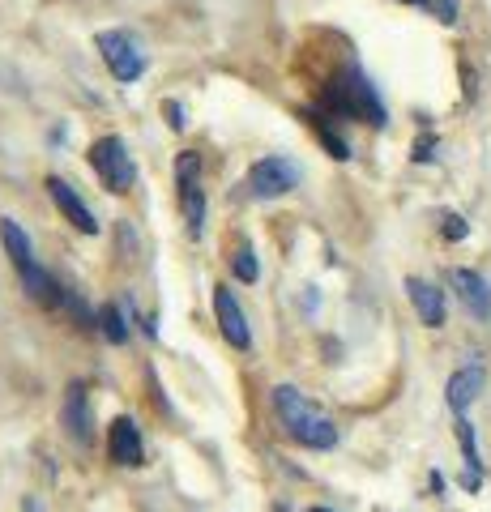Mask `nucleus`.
I'll return each instance as SVG.
<instances>
[{
    "label": "nucleus",
    "mask_w": 491,
    "mask_h": 512,
    "mask_svg": "<svg viewBox=\"0 0 491 512\" xmlns=\"http://www.w3.org/2000/svg\"><path fill=\"white\" fill-rule=\"evenodd\" d=\"M274 410L282 427H287V436L308 444V448H334L338 444V427L334 419H329L325 410H316L312 402L299 389H291V384H278L274 389Z\"/></svg>",
    "instance_id": "f257e3e1"
},
{
    "label": "nucleus",
    "mask_w": 491,
    "mask_h": 512,
    "mask_svg": "<svg viewBox=\"0 0 491 512\" xmlns=\"http://www.w3.org/2000/svg\"><path fill=\"white\" fill-rule=\"evenodd\" d=\"M94 47H99V56L107 60V69H112L116 82L129 86L146 73V52H141V43L129 35V30H99V35H94Z\"/></svg>",
    "instance_id": "f03ea898"
},
{
    "label": "nucleus",
    "mask_w": 491,
    "mask_h": 512,
    "mask_svg": "<svg viewBox=\"0 0 491 512\" xmlns=\"http://www.w3.org/2000/svg\"><path fill=\"white\" fill-rule=\"evenodd\" d=\"M90 167L94 175L103 180L107 192H129L133 188V158H129V146L120 137H99L90 146Z\"/></svg>",
    "instance_id": "7ed1b4c3"
},
{
    "label": "nucleus",
    "mask_w": 491,
    "mask_h": 512,
    "mask_svg": "<svg viewBox=\"0 0 491 512\" xmlns=\"http://www.w3.org/2000/svg\"><path fill=\"white\" fill-rule=\"evenodd\" d=\"M295 184H299V167L291 163V158H278V154L252 163L248 180H244L248 197H257V201H274V197H282V192H291Z\"/></svg>",
    "instance_id": "20e7f679"
},
{
    "label": "nucleus",
    "mask_w": 491,
    "mask_h": 512,
    "mask_svg": "<svg viewBox=\"0 0 491 512\" xmlns=\"http://www.w3.org/2000/svg\"><path fill=\"white\" fill-rule=\"evenodd\" d=\"M176 188H180V210L188 231L201 235V222H205V192H201V154L184 150L176 158Z\"/></svg>",
    "instance_id": "39448f33"
},
{
    "label": "nucleus",
    "mask_w": 491,
    "mask_h": 512,
    "mask_svg": "<svg viewBox=\"0 0 491 512\" xmlns=\"http://www.w3.org/2000/svg\"><path fill=\"white\" fill-rule=\"evenodd\" d=\"M214 316H218V329H223V338L235 346V350H248L252 333H248V320H244V308L235 303L231 286H214Z\"/></svg>",
    "instance_id": "423d86ee"
},
{
    "label": "nucleus",
    "mask_w": 491,
    "mask_h": 512,
    "mask_svg": "<svg viewBox=\"0 0 491 512\" xmlns=\"http://www.w3.org/2000/svg\"><path fill=\"white\" fill-rule=\"evenodd\" d=\"M47 188H52L56 210L65 214L77 231H82V235H94V231H99V218L90 214V205H86L82 197H77V188H73V184H65V180H60V175H52V180H47Z\"/></svg>",
    "instance_id": "0eeeda50"
},
{
    "label": "nucleus",
    "mask_w": 491,
    "mask_h": 512,
    "mask_svg": "<svg viewBox=\"0 0 491 512\" xmlns=\"http://www.w3.org/2000/svg\"><path fill=\"white\" fill-rule=\"evenodd\" d=\"M107 453H112L116 466H141L146 461V444H141V431L133 419H116L107 431Z\"/></svg>",
    "instance_id": "6e6552de"
},
{
    "label": "nucleus",
    "mask_w": 491,
    "mask_h": 512,
    "mask_svg": "<svg viewBox=\"0 0 491 512\" xmlns=\"http://www.w3.org/2000/svg\"><path fill=\"white\" fill-rule=\"evenodd\" d=\"M449 282H453L457 299L466 303V312H470V316H479V320L491 316V291H487V282L474 274V269H453Z\"/></svg>",
    "instance_id": "1a4fd4ad"
},
{
    "label": "nucleus",
    "mask_w": 491,
    "mask_h": 512,
    "mask_svg": "<svg viewBox=\"0 0 491 512\" xmlns=\"http://www.w3.org/2000/svg\"><path fill=\"white\" fill-rule=\"evenodd\" d=\"M406 295L410 303H415V312L427 329H440L445 325V291H436L432 282H423V278H410L406 282Z\"/></svg>",
    "instance_id": "9d476101"
},
{
    "label": "nucleus",
    "mask_w": 491,
    "mask_h": 512,
    "mask_svg": "<svg viewBox=\"0 0 491 512\" xmlns=\"http://www.w3.org/2000/svg\"><path fill=\"white\" fill-rule=\"evenodd\" d=\"M60 423L69 427V436H73L77 444L90 440V414H86V384H82V380L69 384L65 406H60Z\"/></svg>",
    "instance_id": "9b49d317"
},
{
    "label": "nucleus",
    "mask_w": 491,
    "mask_h": 512,
    "mask_svg": "<svg viewBox=\"0 0 491 512\" xmlns=\"http://www.w3.org/2000/svg\"><path fill=\"white\" fill-rule=\"evenodd\" d=\"M483 384H487V372L479 363H470V367H462V372H453V380H449V406L457 410V414H466V406L474 402V397L483 393Z\"/></svg>",
    "instance_id": "f8f14e48"
},
{
    "label": "nucleus",
    "mask_w": 491,
    "mask_h": 512,
    "mask_svg": "<svg viewBox=\"0 0 491 512\" xmlns=\"http://www.w3.org/2000/svg\"><path fill=\"white\" fill-rule=\"evenodd\" d=\"M0 244H5L9 261L18 265V269H30V265H35V248H30L26 231H22V227H18V222H13V218H5V222H0Z\"/></svg>",
    "instance_id": "ddd939ff"
},
{
    "label": "nucleus",
    "mask_w": 491,
    "mask_h": 512,
    "mask_svg": "<svg viewBox=\"0 0 491 512\" xmlns=\"http://www.w3.org/2000/svg\"><path fill=\"white\" fill-rule=\"evenodd\" d=\"M99 320H103V338L107 342H129V325H124V316H120V308H112V303H107V308L99 312Z\"/></svg>",
    "instance_id": "4468645a"
},
{
    "label": "nucleus",
    "mask_w": 491,
    "mask_h": 512,
    "mask_svg": "<svg viewBox=\"0 0 491 512\" xmlns=\"http://www.w3.org/2000/svg\"><path fill=\"white\" fill-rule=\"evenodd\" d=\"M235 278H240V282H257V256H252L248 244H240V252H235Z\"/></svg>",
    "instance_id": "2eb2a0df"
},
{
    "label": "nucleus",
    "mask_w": 491,
    "mask_h": 512,
    "mask_svg": "<svg viewBox=\"0 0 491 512\" xmlns=\"http://www.w3.org/2000/svg\"><path fill=\"white\" fill-rule=\"evenodd\" d=\"M406 5H419L427 13H436L440 22H457V5H453V0H406Z\"/></svg>",
    "instance_id": "dca6fc26"
},
{
    "label": "nucleus",
    "mask_w": 491,
    "mask_h": 512,
    "mask_svg": "<svg viewBox=\"0 0 491 512\" xmlns=\"http://www.w3.org/2000/svg\"><path fill=\"white\" fill-rule=\"evenodd\" d=\"M445 235H449V239H466V218L449 214V218H445Z\"/></svg>",
    "instance_id": "f3484780"
},
{
    "label": "nucleus",
    "mask_w": 491,
    "mask_h": 512,
    "mask_svg": "<svg viewBox=\"0 0 491 512\" xmlns=\"http://www.w3.org/2000/svg\"><path fill=\"white\" fill-rule=\"evenodd\" d=\"M167 116H171V128H176V133H180L184 124H188V120H184V107H180V103H167Z\"/></svg>",
    "instance_id": "a211bd4d"
},
{
    "label": "nucleus",
    "mask_w": 491,
    "mask_h": 512,
    "mask_svg": "<svg viewBox=\"0 0 491 512\" xmlns=\"http://www.w3.org/2000/svg\"><path fill=\"white\" fill-rule=\"evenodd\" d=\"M312 512H329V508H312Z\"/></svg>",
    "instance_id": "6ab92c4d"
}]
</instances>
